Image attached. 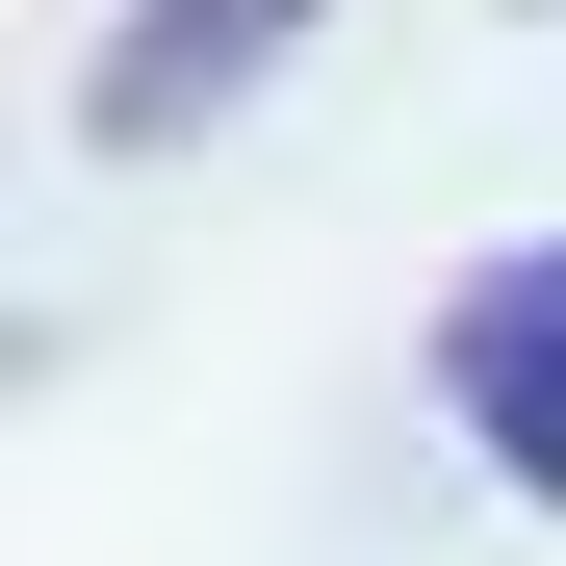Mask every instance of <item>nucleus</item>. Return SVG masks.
I'll list each match as a JSON object with an SVG mask.
<instances>
[{
  "label": "nucleus",
  "mask_w": 566,
  "mask_h": 566,
  "mask_svg": "<svg viewBox=\"0 0 566 566\" xmlns=\"http://www.w3.org/2000/svg\"><path fill=\"white\" fill-rule=\"evenodd\" d=\"M310 52V0H129V52H104V129L155 155L180 104H232V77H283Z\"/></svg>",
  "instance_id": "2"
},
{
  "label": "nucleus",
  "mask_w": 566,
  "mask_h": 566,
  "mask_svg": "<svg viewBox=\"0 0 566 566\" xmlns=\"http://www.w3.org/2000/svg\"><path fill=\"white\" fill-rule=\"evenodd\" d=\"M438 412L490 438L515 515H566V232H541V258H463V310H438Z\"/></svg>",
  "instance_id": "1"
}]
</instances>
